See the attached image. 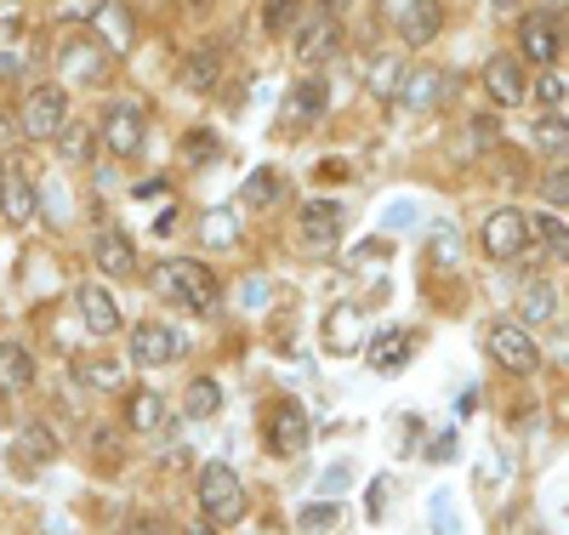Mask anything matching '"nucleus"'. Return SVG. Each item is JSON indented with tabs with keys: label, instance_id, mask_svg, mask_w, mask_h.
Listing matches in <instances>:
<instances>
[{
	"label": "nucleus",
	"instance_id": "obj_1",
	"mask_svg": "<svg viewBox=\"0 0 569 535\" xmlns=\"http://www.w3.org/2000/svg\"><path fill=\"white\" fill-rule=\"evenodd\" d=\"M154 297L171 308H188V314H211L217 308V274L194 257H171L154 268Z\"/></svg>",
	"mask_w": 569,
	"mask_h": 535
},
{
	"label": "nucleus",
	"instance_id": "obj_2",
	"mask_svg": "<svg viewBox=\"0 0 569 535\" xmlns=\"http://www.w3.org/2000/svg\"><path fill=\"white\" fill-rule=\"evenodd\" d=\"M200 513L211 529H233L246 518V484L228 462H206L200 467Z\"/></svg>",
	"mask_w": 569,
	"mask_h": 535
},
{
	"label": "nucleus",
	"instance_id": "obj_3",
	"mask_svg": "<svg viewBox=\"0 0 569 535\" xmlns=\"http://www.w3.org/2000/svg\"><path fill=\"white\" fill-rule=\"evenodd\" d=\"M69 126V91L63 86H34L23 91V109H18V131L34 142H52Z\"/></svg>",
	"mask_w": 569,
	"mask_h": 535
},
{
	"label": "nucleus",
	"instance_id": "obj_4",
	"mask_svg": "<svg viewBox=\"0 0 569 535\" xmlns=\"http://www.w3.org/2000/svg\"><path fill=\"white\" fill-rule=\"evenodd\" d=\"M490 359H496L501 370H512V376H530V370L541 365V348H536L530 325H525V319H501V325H490Z\"/></svg>",
	"mask_w": 569,
	"mask_h": 535
},
{
	"label": "nucleus",
	"instance_id": "obj_5",
	"mask_svg": "<svg viewBox=\"0 0 569 535\" xmlns=\"http://www.w3.org/2000/svg\"><path fill=\"white\" fill-rule=\"evenodd\" d=\"M308 439H313L308 410H302L297 399H279V405H273V416H268V450H273V456H284V462H297V456L308 450Z\"/></svg>",
	"mask_w": 569,
	"mask_h": 535
},
{
	"label": "nucleus",
	"instance_id": "obj_6",
	"mask_svg": "<svg viewBox=\"0 0 569 535\" xmlns=\"http://www.w3.org/2000/svg\"><path fill=\"white\" fill-rule=\"evenodd\" d=\"M342 46V23H337V0H325L313 18L297 23V63H325Z\"/></svg>",
	"mask_w": 569,
	"mask_h": 535
},
{
	"label": "nucleus",
	"instance_id": "obj_7",
	"mask_svg": "<svg viewBox=\"0 0 569 535\" xmlns=\"http://www.w3.org/2000/svg\"><path fill=\"white\" fill-rule=\"evenodd\" d=\"M479 239H485V257H496V262H512L518 251L530 246V217H525V211H490Z\"/></svg>",
	"mask_w": 569,
	"mask_h": 535
},
{
	"label": "nucleus",
	"instance_id": "obj_8",
	"mask_svg": "<svg viewBox=\"0 0 569 535\" xmlns=\"http://www.w3.org/2000/svg\"><path fill=\"white\" fill-rule=\"evenodd\" d=\"M182 354H188V336L177 325H137V336H131L137 365H177Z\"/></svg>",
	"mask_w": 569,
	"mask_h": 535
},
{
	"label": "nucleus",
	"instance_id": "obj_9",
	"mask_svg": "<svg viewBox=\"0 0 569 535\" xmlns=\"http://www.w3.org/2000/svg\"><path fill=\"white\" fill-rule=\"evenodd\" d=\"M103 142H109L114 160H131L142 149V109L126 103V97H120V103H109L103 109Z\"/></svg>",
	"mask_w": 569,
	"mask_h": 535
},
{
	"label": "nucleus",
	"instance_id": "obj_10",
	"mask_svg": "<svg viewBox=\"0 0 569 535\" xmlns=\"http://www.w3.org/2000/svg\"><path fill=\"white\" fill-rule=\"evenodd\" d=\"M58 63H63V75L80 80V86H98V80L109 75V52H103L98 40H86V34H69V40L58 46Z\"/></svg>",
	"mask_w": 569,
	"mask_h": 535
},
{
	"label": "nucleus",
	"instance_id": "obj_11",
	"mask_svg": "<svg viewBox=\"0 0 569 535\" xmlns=\"http://www.w3.org/2000/svg\"><path fill=\"white\" fill-rule=\"evenodd\" d=\"M518 46H525L530 63H558L563 52V29L552 12H525V23H518Z\"/></svg>",
	"mask_w": 569,
	"mask_h": 535
},
{
	"label": "nucleus",
	"instance_id": "obj_12",
	"mask_svg": "<svg viewBox=\"0 0 569 535\" xmlns=\"http://www.w3.org/2000/svg\"><path fill=\"white\" fill-rule=\"evenodd\" d=\"M342 222H348L342 200H308V206H302V217H297V228H302V239H308L313 251L337 246V239H342Z\"/></svg>",
	"mask_w": 569,
	"mask_h": 535
},
{
	"label": "nucleus",
	"instance_id": "obj_13",
	"mask_svg": "<svg viewBox=\"0 0 569 535\" xmlns=\"http://www.w3.org/2000/svg\"><path fill=\"white\" fill-rule=\"evenodd\" d=\"M325 348L330 354H365V314L359 303H342L325 314Z\"/></svg>",
	"mask_w": 569,
	"mask_h": 535
},
{
	"label": "nucleus",
	"instance_id": "obj_14",
	"mask_svg": "<svg viewBox=\"0 0 569 535\" xmlns=\"http://www.w3.org/2000/svg\"><path fill=\"white\" fill-rule=\"evenodd\" d=\"M485 86H490V97L501 109H518V103H525V91H530L525 63H518V58H490L485 63Z\"/></svg>",
	"mask_w": 569,
	"mask_h": 535
},
{
	"label": "nucleus",
	"instance_id": "obj_15",
	"mask_svg": "<svg viewBox=\"0 0 569 535\" xmlns=\"http://www.w3.org/2000/svg\"><path fill=\"white\" fill-rule=\"evenodd\" d=\"M445 91H450L445 69L416 63V69L405 75V86H399V103H405V109H433V103H445Z\"/></svg>",
	"mask_w": 569,
	"mask_h": 535
},
{
	"label": "nucleus",
	"instance_id": "obj_16",
	"mask_svg": "<svg viewBox=\"0 0 569 535\" xmlns=\"http://www.w3.org/2000/svg\"><path fill=\"white\" fill-rule=\"evenodd\" d=\"M410 354H416V336L410 330H376V336H365L370 370H399V365H410Z\"/></svg>",
	"mask_w": 569,
	"mask_h": 535
},
{
	"label": "nucleus",
	"instance_id": "obj_17",
	"mask_svg": "<svg viewBox=\"0 0 569 535\" xmlns=\"http://www.w3.org/2000/svg\"><path fill=\"white\" fill-rule=\"evenodd\" d=\"M80 319H86V330L91 336H120V308H114V297L103 285H80Z\"/></svg>",
	"mask_w": 569,
	"mask_h": 535
},
{
	"label": "nucleus",
	"instance_id": "obj_18",
	"mask_svg": "<svg viewBox=\"0 0 569 535\" xmlns=\"http://www.w3.org/2000/svg\"><path fill=\"white\" fill-rule=\"evenodd\" d=\"M393 29H399L405 46H433V34L445 29V7H439V0H416V7H410Z\"/></svg>",
	"mask_w": 569,
	"mask_h": 535
},
{
	"label": "nucleus",
	"instance_id": "obj_19",
	"mask_svg": "<svg viewBox=\"0 0 569 535\" xmlns=\"http://www.w3.org/2000/svg\"><path fill=\"white\" fill-rule=\"evenodd\" d=\"M52 456H58V439H52V433H46L40 422H34V427H23L18 439H12V462H18L23 473H34L40 462H52Z\"/></svg>",
	"mask_w": 569,
	"mask_h": 535
},
{
	"label": "nucleus",
	"instance_id": "obj_20",
	"mask_svg": "<svg viewBox=\"0 0 569 535\" xmlns=\"http://www.w3.org/2000/svg\"><path fill=\"white\" fill-rule=\"evenodd\" d=\"M552 314H558V290H552L547 279H525V285H518V319L541 325V319H552Z\"/></svg>",
	"mask_w": 569,
	"mask_h": 535
},
{
	"label": "nucleus",
	"instance_id": "obj_21",
	"mask_svg": "<svg viewBox=\"0 0 569 535\" xmlns=\"http://www.w3.org/2000/svg\"><path fill=\"white\" fill-rule=\"evenodd\" d=\"M0 211H7V222H34V182L29 177H0Z\"/></svg>",
	"mask_w": 569,
	"mask_h": 535
},
{
	"label": "nucleus",
	"instance_id": "obj_22",
	"mask_svg": "<svg viewBox=\"0 0 569 535\" xmlns=\"http://www.w3.org/2000/svg\"><path fill=\"white\" fill-rule=\"evenodd\" d=\"M325 103H330V86H325L319 75H308V80H297V86H291V115H297V126L325 120Z\"/></svg>",
	"mask_w": 569,
	"mask_h": 535
},
{
	"label": "nucleus",
	"instance_id": "obj_23",
	"mask_svg": "<svg viewBox=\"0 0 569 535\" xmlns=\"http://www.w3.org/2000/svg\"><path fill=\"white\" fill-rule=\"evenodd\" d=\"M91 257H98V268L103 274H114V279H126L131 268H137V251H131V239L114 228V234H98V251H91Z\"/></svg>",
	"mask_w": 569,
	"mask_h": 535
},
{
	"label": "nucleus",
	"instance_id": "obj_24",
	"mask_svg": "<svg viewBox=\"0 0 569 535\" xmlns=\"http://www.w3.org/2000/svg\"><path fill=\"white\" fill-rule=\"evenodd\" d=\"M126 422H131L137 433H160V427H166V399L154 394V387H137V394L126 399Z\"/></svg>",
	"mask_w": 569,
	"mask_h": 535
},
{
	"label": "nucleus",
	"instance_id": "obj_25",
	"mask_svg": "<svg viewBox=\"0 0 569 535\" xmlns=\"http://www.w3.org/2000/svg\"><path fill=\"white\" fill-rule=\"evenodd\" d=\"M34 382V354L23 343H0V387L7 394H18V387Z\"/></svg>",
	"mask_w": 569,
	"mask_h": 535
},
{
	"label": "nucleus",
	"instance_id": "obj_26",
	"mask_svg": "<svg viewBox=\"0 0 569 535\" xmlns=\"http://www.w3.org/2000/svg\"><path fill=\"white\" fill-rule=\"evenodd\" d=\"M530 239H541V251H547L552 262H569V228H563L558 217L536 211V217H530Z\"/></svg>",
	"mask_w": 569,
	"mask_h": 535
},
{
	"label": "nucleus",
	"instance_id": "obj_27",
	"mask_svg": "<svg viewBox=\"0 0 569 535\" xmlns=\"http://www.w3.org/2000/svg\"><path fill=\"white\" fill-rule=\"evenodd\" d=\"M182 80L194 86V91H211L217 80H222V46H200L194 58H188V69H182Z\"/></svg>",
	"mask_w": 569,
	"mask_h": 535
},
{
	"label": "nucleus",
	"instance_id": "obj_28",
	"mask_svg": "<svg viewBox=\"0 0 569 535\" xmlns=\"http://www.w3.org/2000/svg\"><path fill=\"white\" fill-rule=\"evenodd\" d=\"M456 257H461V234L450 222H433V234H427V262H433V268H456Z\"/></svg>",
	"mask_w": 569,
	"mask_h": 535
},
{
	"label": "nucleus",
	"instance_id": "obj_29",
	"mask_svg": "<svg viewBox=\"0 0 569 535\" xmlns=\"http://www.w3.org/2000/svg\"><path fill=\"white\" fill-rule=\"evenodd\" d=\"M536 149L569 155V120H563V115H541V120H536Z\"/></svg>",
	"mask_w": 569,
	"mask_h": 535
},
{
	"label": "nucleus",
	"instance_id": "obj_30",
	"mask_svg": "<svg viewBox=\"0 0 569 535\" xmlns=\"http://www.w3.org/2000/svg\"><path fill=\"white\" fill-rule=\"evenodd\" d=\"M217 410H222V387L211 376H200L194 387H188V416L200 422V416H217Z\"/></svg>",
	"mask_w": 569,
	"mask_h": 535
},
{
	"label": "nucleus",
	"instance_id": "obj_31",
	"mask_svg": "<svg viewBox=\"0 0 569 535\" xmlns=\"http://www.w3.org/2000/svg\"><path fill=\"white\" fill-rule=\"evenodd\" d=\"M279 194H284V177H279V171H251V177H246V200H251V206H273Z\"/></svg>",
	"mask_w": 569,
	"mask_h": 535
},
{
	"label": "nucleus",
	"instance_id": "obj_32",
	"mask_svg": "<svg viewBox=\"0 0 569 535\" xmlns=\"http://www.w3.org/2000/svg\"><path fill=\"white\" fill-rule=\"evenodd\" d=\"M98 18H103L109 46H114V52H126V46H131V18H126V7H98Z\"/></svg>",
	"mask_w": 569,
	"mask_h": 535
},
{
	"label": "nucleus",
	"instance_id": "obj_33",
	"mask_svg": "<svg viewBox=\"0 0 569 535\" xmlns=\"http://www.w3.org/2000/svg\"><path fill=\"white\" fill-rule=\"evenodd\" d=\"M80 382H86V387H120L126 370H120L114 359H86V365H80Z\"/></svg>",
	"mask_w": 569,
	"mask_h": 535
},
{
	"label": "nucleus",
	"instance_id": "obj_34",
	"mask_svg": "<svg viewBox=\"0 0 569 535\" xmlns=\"http://www.w3.org/2000/svg\"><path fill=\"white\" fill-rule=\"evenodd\" d=\"M297 7H302V0H268V7H262V29L268 34H284V29L297 23Z\"/></svg>",
	"mask_w": 569,
	"mask_h": 535
},
{
	"label": "nucleus",
	"instance_id": "obj_35",
	"mask_svg": "<svg viewBox=\"0 0 569 535\" xmlns=\"http://www.w3.org/2000/svg\"><path fill=\"white\" fill-rule=\"evenodd\" d=\"M337 524H342V513L330 507V502H313V507L297 513V529H337Z\"/></svg>",
	"mask_w": 569,
	"mask_h": 535
},
{
	"label": "nucleus",
	"instance_id": "obj_36",
	"mask_svg": "<svg viewBox=\"0 0 569 535\" xmlns=\"http://www.w3.org/2000/svg\"><path fill=\"white\" fill-rule=\"evenodd\" d=\"M58 142H63V155H69V160H91V131H86V126L69 120V126L58 131Z\"/></svg>",
	"mask_w": 569,
	"mask_h": 535
},
{
	"label": "nucleus",
	"instance_id": "obj_37",
	"mask_svg": "<svg viewBox=\"0 0 569 535\" xmlns=\"http://www.w3.org/2000/svg\"><path fill=\"white\" fill-rule=\"evenodd\" d=\"M541 194H547V206H569V166L552 171V177L541 182Z\"/></svg>",
	"mask_w": 569,
	"mask_h": 535
},
{
	"label": "nucleus",
	"instance_id": "obj_38",
	"mask_svg": "<svg viewBox=\"0 0 569 535\" xmlns=\"http://www.w3.org/2000/svg\"><path fill=\"white\" fill-rule=\"evenodd\" d=\"M211 155H217V137H188V160H194V166L211 160Z\"/></svg>",
	"mask_w": 569,
	"mask_h": 535
},
{
	"label": "nucleus",
	"instance_id": "obj_39",
	"mask_svg": "<svg viewBox=\"0 0 569 535\" xmlns=\"http://www.w3.org/2000/svg\"><path fill=\"white\" fill-rule=\"evenodd\" d=\"M536 91H541V103H563V75H547Z\"/></svg>",
	"mask_w": 569,
	"mask_h": 535
},
{
	"label": "nucleus",
	"instance_id": "obj_40",
	"mask_svg": "<svg viewBox=\"0 0 569 535\" xmlns=\"http://www.w3.org/2000/svg\"><path fill=\"white\" fill-rule=\"evenodd\" d=\"M348 478H353L348 467H330V473H325V496H337V491H348Z\"/></svg>",
	"mask_w": 569,
	"mask_h": 535
},
{
	"label": "nucleus",
	"instance_id": "obj_41",
	"mask_svg": "<svg viewBox=\"0 0 569 535\" xmlns=\"http://www.w3.org/2000/svg\"><path fill=\"white\" fill-rule=\"evenodd\" d=\"M246 308H268V279H251L246 285Z\"/></svg>",
	"mask_w": 569,
	"mask_h": 535
},
{
	"label": "nucleus",
	"instance_id": "obj_42",
	"mask_svg": "<svg viewBox=\"0 0 569 535\" xmlns=\"http://www.w3.org/2000/svg\"><path fill=\"white\" fill-rule=\"evenodd\" d=\"M410 7H416V0H382V18H388V23H399Z\"/></svg>",
	"mask_w": 569,
	"mask_h": 535
},
{
	"label": "nucleus",
	"instance_id": "obj_43",
	"mask_svg": "<svg viewBox=\"0 0 569 535\" xmlns=\"http://www.w3.org/2000/svg\"><path fill=\"white\" fill-rule=\"evenodd\" d=\"M137 200H171V188H166V182H142Z\"/></svg>",
	"mask_w": 569,
	"mask_h": 535
},
{
	"label": "nucleus",
	"instance_id": "obj_44",
	"mask_svg": "<svg viewBox=\"0 0 569 535\" xmlns=\"http://www.w3.org/2000/svg\"><path fill=\"white\" fill-rule=\"evenodd\" d=\"M206 228H211V239H222V246H228V239H233V222H228V217H211Z\"/></svg>",
	"mask_w": 569,
	"mask_h": 535
},
{
	"label": "nucleus",
	"instance_id": "obj_45",
	"mask_svg": "<svg viewBox=\"0 0 569 535\" xmlns=\"http://www.w3.org/2000/svg\"><path fill=\"white\" fill-rule=\"evenodd\" d=\"M410 222H416V206H399V211L388 217V228H410Z\"/></svg>",
	"mask_w": 569,
	"mask_h": 535
},
{
	"label": "nucleus",
	"instance_id": "obj_46",
	"mask_svg": "<svg viewBox=\"0 0 569 535\" xmlns=\"http://www.w3.org/2000/svg\"><path fill=\"white\" fill-rule=\"evenodd\" d=\"M558 359H563V365H569V330H563V336H558Z\"/></svg>",
	"mask_w": 569,
	"mask_h": 535
},
{
	"label": "nucleus",
	"instance_id": "obj_47",
	"mask_svg": "<svg viewBox=\"0 0 569 535\" xmlns=\"http://www.w3.org/2000/svg\"><path fill=\"white\" fill-rule=\"evenodd\" d=\"M496 12H518V0H496Z\"/></svg>",
	"mask_w": 569,
	"mask_h": 535
},
{
	"label": "nucleus",
	"instance_id": "obj_48",
	"mask_svg": "<svg viewBox=\"0 0 569 535\" xmlns=\"http://www.w3.org/2000/svg\"><path fill=\"white\" fill-rule=\"evenodd\" d=\"M563 46H569V29H563Z\"/></svg>",
	"mask_w": 569,
	"mask_h": 535
},
{
	"label": "nucleus",
	"instance_id": "obj_49",
	"mask_svg": "<svg viewBox=\"0 0 569 535\" xmlns=\"http://www.w3.org/2000/svg\"><path fill=\"white\" fill-rule=\"evenodd\" d=\"M0 177H7V171H0Z\"/></svg>",
	"mask_w": 569,
	"mask_h": 535
}]
</instances>
